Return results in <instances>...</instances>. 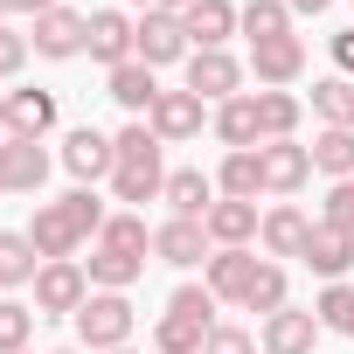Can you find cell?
Wrapping results in <instances>:
<instances>
[{"label":"cell","instance_id":"46","mask_svg":"<svg viewBox=\"0 0 354 354\" xmlns=\"http://www.w3.org/2000/svg\"><path fill=\"white\" fill-rule=\"evenodd\" d=\"M111 354H139V347H111Z\"/></svg>","mask_w":354,"mask_h":354},{"label":"cell","instance_id":"26","mask_svg":"<svg viewBox=\"0 0 354 354\" xmlns=\"http://www.w3.org/2000/svg\"><path fill=\"white\" fill-rule=\"evenodd\" d=\"M181 28L195 49H230L236 35V0H195V8H181Z\"/></svg>","mask_w":354,"mask_h":354},{"label":"cell","instance_id":"22","mask_svg":"<svg viewBox=\"0 0 354 354\" xmlns=\"http://www.w3.org/2000/svg\"><path fill=\"white\" fill-rule=\"evenodd\" d=\"M104 97H111L125 118H146V111L160 104V70H146V63L132 56V63H118V70L104 77Z\"/></svg>","mask_w":354,"mask_h":354},{"label":"cell","instance_id":"32","mask_svg":"<svg viewBox=\"0 0 354 354\" xmlns=\"http://www.w3.org/2000/svg\"><path fill=\"white\" fill-rule=\"evenodd\" d=\"M35 271H42V257H35L28 230H0V292H21V285H35Z\"/></svg>","mask_w":354,"mask_h":354},{"label":"cell","instance_id":"33","mask_svg":"<svg viewBox=\"0 0 354 354\" xmlns=\"http://www.w3.org/2000/svg\"><path fill=\"white\" fill-rule=\"evenodd\" d=\"M313 174H326V181H354V132L319 125L313 132Z\"/></svg>","mask_w":354,"mask_h":354},{"label":"cell","instance_id":"35","mask_svg":"<svg viewBox=\"0 0 354 354\" xmlns=\"http://www.w3.org/2000/svg\"><path fill=\"white\" fill-rule=\"evenodd\" d=\"M313 319H319L326 333H354V285H347V278L319 285V299H313Z\"/></svg>","mask_w":354,"mask_h":354},{"label":"cell","instance_id":"19","mask_svg":"<svg viewBox=\"0 0 354 354\" xmlns=\"http://www.w3.org/2000/svg\"><path fill=\"white\" fill-rule=\"evenodd\" d=\"M49 153L42 139H0V195H42Z\"/></svg>","mask_w":354,"mask_h":354},{"label":"cell","instance_id":"36","mask_svg":"<svg viewBox=\"0 0 354 354\" xmlns=\"http://www.w3.org/2000/svg\"><path fill=\"white\" fill-rule=\"evenodd\" d=\"M28 56H35V49H28V35L0 21V91H8V84H15L21 70H28Z\"/></svg>","mask_w":354,"mask_h":354},{"label":"cell","instance_id":"17","mask_svg":"<svg viewBox=\"0 0 354 354\" xmlns=\"http://www.w3.org/2000/svg\"><path fill=\"white\" fill-rule=\"evenodd\" d=\"M306 236H313V216H306L299 202H271V209H264V223H257V250H264L271 264L299 257V250H306Z\"/></svg>","mask_w":354,"mask_h":354},{"label":"cell","instance_id":"21","mask_svg":"<svg viewBox=\"0 0 354 354\" xmlns=\"http://www.w3.org/2000/svg\"><path fill=\"white\" fill-rule=\"evenodd\" d=\"M319 333H326V326L313 319V306H285V313L257 319V347H264V354H313Z\"/></svg>","mask_w":354,"mask_h":354},{"label":"cell","instance_id":"12","mask_svg":"<svg viewBox=\"0 0 354 354\" xmlns=\"http://www.w3.org/2000/svg\"><path fill=\"white\" fill-rule=\"evenodd\" d=\"M146 125H153V139L160 146H188V139H202V125H209V104L181 84V91H160V104L146 111Z\"/></svg>","mask_w":354,"mask_h":354},{"label":"cell","instance_id":"31","mask_svg":"<svg viewBox=\"0 0 354 354\" xmlns=\"http://www.w3.org/2000/svg\"><path fill=\"white\" fill-rule=\"evenodd\" d=\"M292 306V271L285 264H257V278H250V292H243V313H257V319H271V313H285Z\"/></svg>","mask_w":354,"mask_h":354},{"label":"cell","instance_id":"44","mask_svg":"<svg viewBox=\"0 0 354 354\" xmlns=\"http://www.w3.org/2000/svg\"><path fill=\"white\" fill-rule=\"evenodd\" d=\"M8 15H15V0H0V21H8Z\"/></svg>","mask_w":354,"mask_h":354},{"label":"cell","instance_id":"41","mask_svg":"<svg viewBox=\"0 0 354 354\" xmlns=\"http://www.w3.org/2000/svg\"><path fill=\"white\" fill-rule=\"evenodd\" d=\"M49 8H63V0H15V15H28V21H35V15H49Z\"/></svg>","mask_w":354,"mask_h":354},{"label":"cell","instance_id":"15","mask_svg":"<svg viewBox=\"0 0 354 354\" xmlns=\"http://www.w3.org/2000/svg\"><path fill=\"white\" fill-rule=\"evenodd\" d=\"M56 118H63L56 91H42V84H8V139H49Z\"/></svg>","mask_w":354,"mask_h":354},{"label":"cell","instance_id":"14","mask_svg":"<svg viewBox=\"0 0 354 354\" xmlns=\"http://www.w3.org/2000/svg\"><path fill=\"white\" fill-rule=\"evenodd\" d=\"M257 160H264V195L271 202H292L313 181V146H299V139H271V146H257Z\"/></svg>","mask_w":354,"mask_h":354},{"label":"cell","instance_id":"29","mask_svg":"<svg viewBox=\"0 0 354 354\" xmlns=\"http://www.w3.org/2000/svg\"><path fill=\"white\" fill-rule=\"evenodd\" d=\"M257 97V132H264V146L271 139H299V118H306V97L299 91H250Z\"/></svg>","mask_w":354,"mask_h":354},{"label":"cell","instance_id":"11","mask_svg":"<svg viewBox=\"0 0 354 354\" xmlns=\"http://www.w3.org/2000/svg\"><path fill=\"white\" fill-rule=\"evenodd\" d=\"M56 160H63V174H70L77 188H97V181H111V160H118V153H111V132H97V125H70Z\"/></svg>","mask_w":354,"mask_h":354},{"label":"cell","instance_id":"24","mask_svg":"<svg viewBox=\"0 0 354 354\" xmlns=\"http://www.w3.org/2000/svg\"><path fill=\"white\" fill-rule=\"evenodd\" d=\"M209 132H216L223 153H250V146H264V132H257V97L243 91V97L216 104V111H209Z\"/></svg>","mask_w":354,"mask_h":354},{"label":"cell","instance_id":"30","mask_svg":"<svg viewBox=\"0 0 354 354\" xmlns=\"http://www.w3.org/2000/svg\"><path fill=\"white\" fill-rule=\"evenodd\" d=\"M236 35L250 49L278 42V35H292V8H285V0H243V8H236Z\"/></svg>","mask_w":354,"mask_h":354},{"label":"cell","instance_id":"5","mask_svg":"<svg viewBox=\"0 0 354 354\" xmlns=\"http://www.w3.org/2000/svg\"><path fill=\"white\" fill-rule=\"evenodd\" d=\"M77 347L84 354H111V347H132V333H139V313H132V299L125 292H91L84 306H77Z\"/></svg>","mask_w":354,"mask_h":354},{"label":"cell","instance_id":"18","mask_svg":"<svg viewBox=\"0 0 354 354\" xmlns=\"http://www.w3.org/2000/svg\"><path fill=\"white\" fill-rule=\"evenodd\" d=\"M299 264L313 271V278H347L354 271V230H340V223H319L313 216V236H306V250H299Z\"/></svg>","mask_w":354,"mask_h":354},{"label":"cell","instance_id":"45","mask_svg":"<svg viewBox=\"0 0 354 354\" xmlns=\"http://www.w3.org/2000/svg\"><path fill=\"white\" fill-rule=\"evenodd\" d=\"M49 354H84V347H49Z\"/></svg>","mask_w":354,"mask_h":354},{"label":"cell","instance_id":"13","mask_svg":"<svg viewBox=\"0 0 354 354\" xmlns=\"http://www.w3.org/2000/svg\"><path fill=\"white\" fill-rule=\"evenodd\" d=\"M153 257L174 264V271H202L216 257V243H209V230L195 216H167V223H153Z\"/></svg>","mask_w":354,"mask_h":354},{"label":"cell","instance_id":"34","mask_svg":"<svg viewBox=\"0 0 354 354\" xmlns=\"http://www.w3.org/2000/svg\"><path fill=\"white\" fill-rule=\"evenodd\" d=\"M35 306L28 299H15V292H0V354H28V340H35Z\"/></svg>","mask_w":354,"mask_h":354},{"label":"cell","instance_id":"38","mask_svg":"<svg viewBox=\"0 0 354 354\" xmlns=\"http://www.w3.org/2000/svg\"><path fill=\"white\" fill-rule=\"evenodd\" d=\"M202 354H264V347H257V333H250V326H230V319H223V326L209 333V347H202Z\"/></svg>","mask_w":354,"mask_h":354},{"label":"cell","instance_id":"27","mask_svg":"<svg viewBox=\"0 0 354 354\" xmlns=\"http://www.w3.org/2000/svg\"><path fill=\"white\" fill-rule=\"evenodd\" d=\"M306 111H313L319 125H340V132H354V77H340V70L313 77V97H306Z\"/></svg>","mask_w":354,"mask_h":354},{"label":"cell","instance_id":"6","mask_svg":"<svg viewBox=\"0 0 354 354\" xmlns=\"http://www.w3.org/2000/svg\"><path fill=\"white\" fill-rule=\"evenodd\" d=\"M28 292H35L28 306H35L42 319H77V306L91 299V271H84L77 257H56V264H42V271H35V285H28Z\"/></svg>","mask_w":354,"mask_h":354},{"label":"cell","instance_id":"20","mask_svg":"<svg viewBox=\"0 0 354 354\" xmlns=\"http://www.w3.org/2000/svg\"><path fill=\"white\" fill-rule=\"evenodd\" d=\"M257 223H264V209L257 202H230V195H216V209L202 216L216 250H257Z\"/></svg>","mask_w":354,"mask_h":354},{"label":"cell","instance_id":"9","mask_svg":"<svg viewBox=\"0 0 354 354\" xmlns=\"http://www.w3.org/2000/svg\"><path fill=\"white\" fill-rule=\"evenodd\" d=\"M84 35H91V15H77V8H49V15L28 21V49L42 63H77L84 56Z\"/></svg>","mask_w":354,"mask_h":354},{"label":"cell","instance_id":"8","mask_svg":"<svg viewBox=\"0 0 354 354\" xmlns=\"http://www.w3.org/2000/svg\"><path fill=\"white\" fill-rule=\"evenodd\" d=\"M181 77H188V91H195L202 104H230V97H243L250 63H236L230 49H195V56L181 63Z\"/></svg>","mask_w":354,"mask_h":354},{"label":"cell","instance_id":"23","mask_svg":"<svg viewBox=\"0 0 354 354\" xmlns=\"http://www.w3.org/2000/svg\"><path fill=\"white\" fill-rule=\"evenodd\" d=\"M257 264H264V250H216V257L202 264V285H209L223 306H243V292H250Z\"/></svg>","mask_w":354,"mask_h":354},{"label":"cell","instance_id":"16","mask_svg":"<svg viewBox=\"0 0 354 354\" xmlns=\"http://www.w3.org/2000/svg\"><path fill=\"white\" fill-rule=\"evenodd\" d=\"M250 77H257V91H292V84L306 77V35L257 42V49H250Z\"/></svg>","mask_w":354,"mask_h":354},{"label":"cell","instance_id":"40","mask_svg":"<svg viewBox=\"0 0 354 354\" xmlns=\"http://www.w3.org/2000/svg\"><path fill=\"white\" fill-rule=\"evenodd\" d=\"M285 8H292V21H306V15H326L333 0H285Z\"/></svg>","mask_w":354,"mask_h":354},{"label":"cell","instance_id":"10","mask_svg":"<svg viewBox=\"0 0 354 354\" xmlns=\"http://www.w3.org/2000/svg\"><path fill=\"white\" fill-rule=\"evenodd\" d=\"M132 56H139L146 70H174V63H188V56H195V42H188L181 15L153 8V15H139V42H132Z\"/></svg>","mask_w":354,"mask_h":354},{"label":"cell","instance_id":"1","mask_svg":"<svg viewBox=\"0 0 354 354\" xmlns=\"http://www.w3.org/2000/svg\"><path fill=\"white\" fill-rule=\"evenodd\" d=\"M104 223H111V209L97 202V188H70V195H56V202H42V209H35L28 243H35V257H42V264H56V257L91 250Z\"/></svg>","mask_w":354,"mask_h":354},{"label":"cell","instance_id":"4","mask_svg":"<svg viewBox=\"0 0 354 354\" xmlns=\"http://www.w3.org/2000/svg\"><path fill=\"white\" fill-rule=\"evenodd\" d=\"M216 306H223V299H216L209 285H195V278H188V285H174V299H167L160 319H153V354H202L209 333L223 326Z\"/></svg>","mask_w":354,"mask_h":354},{"label":"cell","instance_id":"37","mask_svg":"<svg viewBox=\"0 0 354 354\" xmlns=\"http://www.w3.org/2000/svg\"><path fill=\"white\" fill-rule=\"evenodd\" d=\"M319 223H340V230H354V181H326V202H319Z\"/></svg>","mask_w":354,"mask_h":354},{"label":"cell","instance_id":"25","mask_svg":"<svg viewBox=\"0 0 354 354\" xmlns=\"http://www.w3.org/2000/svg\"><path fill=\"white\" fill-rule=\"evenodd\" d=\"M160 202L174 209V216H209L216 209V174H202V167H167V188H160Z\"/></svg>","mask_w":354,"mask_h":354},{"label":"cell","instance_id":"2","mask_svg":"<svg viewBox=\"0 0 354 354\" xmlns=\"http://www.w3.org/2000/svg\"><path fill=\"white\" fill-rule=\"evenodd\" d=\"M146 257H153V230L139 209H111V223L97 230L84 271H91V292H132L146 278Z\"/></svg>","mask_w":354,"mask_h":354},{"label":"cell","instance_id":"28","mask_svg":"<svg viewBox=\"0 0 354 354\" xmlns=\"http://www.w3.org/2000/svg\"><path fill=\"white\" fill-rule=\"evenodd\" d=\"M216 195H230V202H264V160H257V146L216 160Z\"/></svg>","mask_w":354,"mask_h":354},{"label":"cell","instance_id":"3","mask_svg":"<svg viewBox=\"0 0 354 354\" xmlns=\"http://www.w3.org/2000/svg\"><path fill=\"white\" fill-rule=\"evenodd\" d=\"M111 202H125V209H139V202H160V188H167V146L153 139V125L146 118H132V125H118L111 132Z\"/></svg>","mask_w":354,"mask_h":354},{"label":"cell","instance_id":"7","mask_svg":"<svg viewBox=\"0 0 354 354\" xmlns=\"http://www.w3.org/2000/svg\"><path fill=\"white\" fill-rule=\"evenodd\" d=\"M132 42H139V15L132 8H91V35H84V56L111 77L118 63H132Z\"/></svg>","mask_w":354,"mask_h":354},{"label":"cell","instance_id":"43","mask_svg":"<svg viewBox=\"0 0 354 354\" xmlns=\"http://www.w3.org/2000/svg\"><path fill=\"white\" fill-rule=\"evenodd\" d=\"M0 139H8V91H0Z\"/></svg>","mask_w":354,"mask_h":354},{"label":"cell","instance_id":"47","mask_svg":"<svg viewBox=\"0 0 354 354\" xmlns=\"http://www.w3.org/2000/svg\"><path fill=\"white\" fill-rule=\"evenodd\" d=\"M347 340H354V333H347Z\"/></svg>","mask_w":354,"mask_h":354},{"label":"cell","instance_id":"42","mask_svg":"<svg viewBox=\"0 0 354 354\" xmlns=\"http://www.w3.org/2000/svg\"><path fill=\"white\" fill-rule=\"evenodd\" d=\"M118 8H139V15H153V8H167V15H174V0H118Z\"/></svg>","mask_w":354,"mask_h":354},{"label":"cell","instance_id":"39","mask_svg":"<svg viewBox=\"0 0 354 354\" xmlns=\"http://www.w3.org/2000/svg\"><path fill=\"white\" fill-rule=\"evenodd\" d=\"M326 56H333L340 77H354V28H333V35H326Z\"/></svg>","mask_w":354,"mask_h":354}]
</instances>
